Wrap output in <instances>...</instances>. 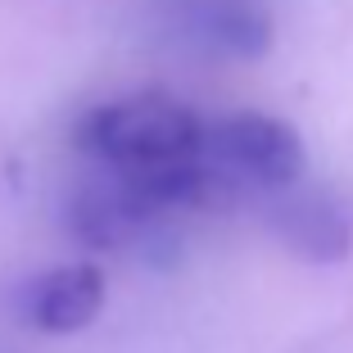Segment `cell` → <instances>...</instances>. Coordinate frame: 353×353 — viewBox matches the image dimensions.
Instances as JSON below:
<instances>
[{
	"label": "cell",
	"mask_w": 353,
	"mask_h": 353,
	"mask_svg": "<svg viewBox=\"0 0 353 353\" xmlns=\"http://www.w3.org/2000/svg\"><path fill=\"white\" fill-rule=\"evenodd\" d=\"M199 154L218 172H227L236 186H245L254 199L303 181L299 132L272 114H254V109H240V114L204 123Z\"/></svg>",
	"instance_id": "obj_3"
},
{
	"label": "cell",
	"mask_w": 353,
	"mask_h": 353,
	"mask_svg": "<svg viewBox=\"0 0 353 353\" xmlns=\"http://www.w3.org/2000/svg\"><path fill=\"white\" fill-rule=\"evenodd\" d=\"M263 204V222L272 227V236L303 263H344L353 250V222L326 190H312L303 181L285 190H272L259 199Z\"/></svg>",
	"instance_id": "obj_5"
},
{
	"label": "cell",
	"mask_w": 353,
	"mask_h": 353,
	"mask_svg": "<svg viewBox=\"0 0 353 353\" xmlns=\"http://www.w3.org/2000/svg\"><path fill=\"white\" fill-rule=\"evenodd\" d=\"M63 227L86 250L114 254V250H136V245L159 240L163 236V213H154L123 176L104 172L68 195Z\"/></svg>",
	"instance_id": "obj_4"
},
{
	"label": "cell",
	"mask_w": 353,
	"mask_h": 353,
	"mask_svg": "<svg viewBox=\"0 0 353 353\" xmlns=\"http://www.w3.org/2000/svg\"><path fill=\"white\" fill-rule=\"evenodd\" d=\"M73 141L82 154L100 159L109 172L141 176L195 159L199 141H204V118L176 95L136 91L82 114L73 127Z\"/></svg>",
	"instance_id": "obj_1"
},
{
	"label": "cell",
	"mask_w": 353,
	"mask_h": 353,
	"mask_svg": "<svg viewBox=\"0 0 353 353\" xmlns=\"http://www.w3.org/2000/svg\"><path fill=\"white\" fill-rule=\"evenodd\" d=\"M104 272L95 263H63L41 276H28L14 294L19 322L41 335H77L104 312Z\"/></svg>",
	"instance_id": "obj_6"
},
{
	"label": "cell",
	"mask_w": 353,
	"mask_h": 353,
	"mask_svg": "<svg viewBox=\"0 0 353 353\" xmlns=\"http://www.w3.org/2000/svg\"><path fill=\"white\" fill-rule=\"evenodd\" d=\"M150 32L163 50L204 63H250L272 50L268 0H154Z\"/></svg>",
	"instance_id": "obj_2"
}]
</instances>
